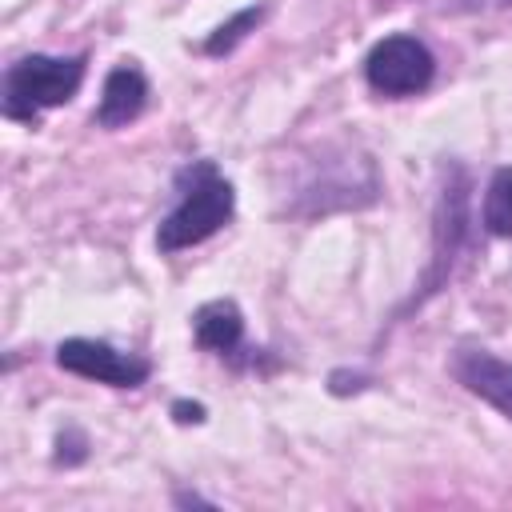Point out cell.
I'll return each mask as SVG.
<instances>
[{
  "label": "cell",
  "mask_w": 512,
  "mask_h": 512,
  "mask_svg": "<svg viewBox=\"0 0 512 512\" xmlns=\"http://www.w3.org/2000/svg\"><path fill=\"white\" fill-rule=\"evenodd\" d=\"M452 380L512 420V360H500L484 348H456L452 352Z\"/></svg>",
  "instance_id": "5b68a950"
},
{
  "label": "cell",
  "mask_w": 512,
  "mask_h": 512,
  "mask_svg": "<svg viewBox=\"0 0 512 512\" xmlns=\"http://www.w3.org/2000/svg\"><path fill=\"white\" fill-rule=\"evenodd\" d=\"M484 228L492 236L512 240V164L496 168L484 188Z\"/></svg>",
  "instance_id": "ba28073f"
},
{
  "label": "cell",
  "mask_w": 512,
  "mask_h": 512,
  "mask_svg": "<svg viewBox=\"0 0 512 512\" xmlns=\"http://www.w3.org/2000/svg\"><path fill=\"white\" fill-rule=\"evenodd\" d=\"M148 108V76L136 68V64H116L108 76H104V88H100V104H96V124L100 128H124L132 124L140 112Z\"/></svg>",
  "instance_id": "8992f818"
},
{
  "label": "cell",
  "mask_w": 512,
  "mask_h": 512,
  "mask_svg": "<svg viewBox=\"0 0 512 512\" xmlns=\"http://www.w3.org/2000/svg\"><path fill=\"white\" fill-rule=\"evenodd\" d=\"M172 416H176V424H204L208 420V408L200 400H176L172 404Z\"/></svg>",
  "instance_id": "8fae6325"
},
{
  "label": "cell",
  "mask_w": 512,
  "mask_h": 512,
  "mask_svg": "<svg viewBox=\"0 0 512 512\" xmlns=\"http://www.w3.org/2000/svg\"><path fill=\"white\" fill-rule=\"evenodd\" d=\"M192 336L204 352L228 356L244 344V312L236 308V300H208L192 312Z\"/></svg>",
  "instance_id": "52a82bcc"
},
{
  "label": "cell",
  "mask_w": 512,
  "mask_h": 512,
  "mask_svg": "<svg viewBox=\"0 0 512 512\" xmlns=\"http://www.w3.org/2000/svg\"><path fill=\"white\" fill-rule=\"evenodd\" d=\"M56 364L72 376L108 384V388H140L152 376V364L144 356L120 352L104 340H88V336H68L56 344Z\"/></svg>",
  "instance_id": "277c9868"
},
{
  "label": "cell",
  "mask_w": 512,
  "mask_h": 512,
  "mask_svg": "<svg viewBox=\"0 0 512 512\" xmlns=\"http://www.w3.org/2000/svg\"><path fill=\"white\" fill-rule=\"evenodd\" d=\"M236 212V188L216 172L212 160L184 164L176 172V204L156 228L160 252H180L216 236Z\"/></svg>",
  "instance_id": "6da1fadb"
},
{
  "label": "cell",
  "mask_w": 512,
  "mask_h": 512,
  "mask_svg": "<svg viewBox=\"0 0 512 512\" xmlns=\"http://www.w3.org/2000/svg\"><path fill=\"white\" fill-rule=\"evenodd\" d=\"M260 20H264V8H260V4L240 8L236 16H228L224 24H216V28L208 32V40H204V56H228L248 32H256Z\"/></svg>",
  "instance_id": "9c48e42d"
},
{
  "label": "cell",
  "mask_w": 512,
  "mask_h": 512,
  "mask_svg": "<svg viewBox=\"0 0 512 512\" xmlns=\"http://www.w3.org/2000/svg\"><path fill=\"white\" fill-rule=\"evenodd\" d=\"M84 456H88L84 432H80V428H64V432L56 436V464L72 468V464H84Z\"/></svg>",
  "instance_id": "30bf717a"
},
{
  "label": "cell",
  "mask_w": 512,
  "mask_h": 512,
  "mask_svg": "<svg viewBox=\"0 0 512 512\" xmlns=\"http://www.w3.org/2000/svg\"><path fill=\"white\" fill-rule=\"evenodd\" d=\"M364 80H368L372 92L392 96V100L420 96L436 80V56L412 32H392V36H384V40H376L368 48V56H364Z\"/></svg>",
  "instance_id": "3957f363"
},
{
  "label": "cell",
  "mask_w": 512,
  "mask_h": 512,
  "mask_svg": "<svg viewBox=\"0 0 512 512\" xmlns=\"http://www.w3.org/2000/svg\"><path fill=\"white\" fill-rule=\"evenodd\" d=\"M84 64L88 56H44V52L12 60L0 88L4 116L20 124H36L40 112L68 104L84 84Z\"/></svg>",
  "instance_id": "7a4b0ae2"
}]
</instances>
